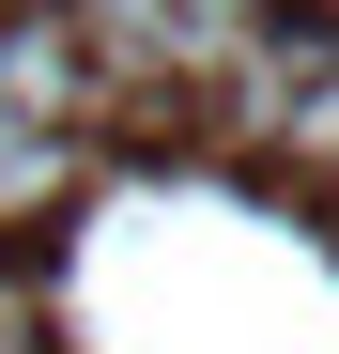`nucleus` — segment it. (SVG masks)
I'll return each instance as SVG.
<instances>
[{"instance_id":"1","label":"nucleus","mask_w":339,"mask_h":354,"mask_svg":"<svg viewBox=\"0 0 339 354\" xmlns=\"http://www.w3.org/2000/svg\"><path fill=\"white\" fill-rule=\"evenodd\" d=\"M62 31H77L93 93H139V108H170V93H216V77L247 62L262 0H62Z\"/></svg>"},{"instance_id":"2","label":"nucleus","mask_w":339,"mask_h":354,"mask_svg":"<svg viewBox=\"0 0 339 354\" xmlns=\"http://www.w3.org/2000/svg\"><path fill=\"white\" fill-rule=\"evenodd\" d=\"M262 154L293 169V185H339V46H324V62H309L293 93H277V124H262Z\"/></svg>"},{"instance_id":"3","label":"nucleus","mask_w":339,"mask_h":354,"mask_svg":"<svg viewBox=\"0 0 339 354\" xmlns=\"http://www.w3.org/2000/svg\"><path fill=\"white\" fill-rule=\"evenodd\" d=\"M62 201H77V139H0V231L62 216Z\"/></svg>"},{"instance_id":"4","label":"nucleus","mask_w":339,"mask_h":354,"mask_svg":"<svg viewBox=\"0 0 339 354\" xmlns=\"http://www.w3.org/2000/svg\"><path fill=\"white\" fill-rule=\"evenodd\" d=\"M0 354H31V339H16V324H0Z\"/></svg>"}]
</instances>
